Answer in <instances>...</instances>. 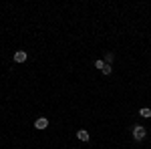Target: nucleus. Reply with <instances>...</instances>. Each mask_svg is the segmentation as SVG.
Listing matches in <instances>:
<instances>
[{"label":"nucleus","mask_w":151,"mask_h":149,"mask_svg":"<svg viewBox=\"0 0 151 149\" xmlns=\"http://www.w3.org/2000/svg\"><path fill=\"white\" fill-rule=\"evenodd\" d=\"M131 133H133V139H135V141H143V139L147 137V129L143 125H135L131 129Z\"/></svg>","instance_id":"1"},{"label":"nucleus","mask_w":151,"mask_h":149,"mask_svg":"<svg viewBox=\"0 0 151 149\" xmlns=\"http://www.w3.org/2000/svg\"><path fill=\"white\" fill-rule=\"evenodd\" d=\"M48 127V119L47 117H38L35 121V129H47Z\"/></svg>","instance_id":"2"},{"label":"nucleus","mask_w":151,"mask_h":149,"mask_svg":"<svg viewBox=\"0 0 151 149\" xmlns=\"http://www.w3.org/2000/svg\"><path fill=\"white\" fill-rule=\"evenodd\" d=\"M26 58H28L26 50H16V53H14V63H24Z\"/></svg>","instance_id":"3"},{"label":"nucleus","mask_w":151,"mask_h":149,"mask_svg":"<svg viewBox=\"0 0 151 149\" xmlns=\"http://www.w3.org/2000/svg\"><path fill=\"white\" fill-rule=\"evenodd\" d=\"M77 137L81 139V141H89V131H85V129H79V131H77Z\"/></svg>","instance_id":"4"},{"label":"nucleus","mask_w":151,"mask_h":149,"mask_svg":"<svg viewBox=\"0 0 151 149\" xmlns=\"http://www.w3.org/2000/svg\"><path fill=\"white\" fill-rule=\"evenodd\" d=\"M139 115L143 117V119H149V117H151V109H149V107H143V109L139 111Z\"/></svg>","instance_id":"5"},{"label":"nucleus","mask_w":151,"mask_h":149,"mask_svg":"<svg viewBox=\"0 0 151 149\" xmlns=\"http://www.w3.org/2000/svg\"><path fill=\"white\" fill-rule=\"evenodd\" d=\"M111 71H113V69H111V65H107V63H105L103 69H101V73H103V75H111Z\"/></svg>","instance_id":"6"},{"label":"nucleus","mask_w":151,"mask_h":149,"mask_svg":"<svg viewBox=\"0 0 151 149\" xmlns=\"http://www.w3.org/2000/svg\"><path fill=\"white\" fill-rule=\"evenodd\" d=\"M113 58H115V55H113V53H107V57H105V63H107V65H111V63H113Z\"/></svg>","instance_id":"7"},{"label":"nucleus","mask_w":151,"mask_h":149,"mask_svg":"<svg viewBox=\"0 0 151 149\" xmlns=\"http://www.w3.org/2000/svg\"><path fill=\"white\" fill-rule=\"evenodd\" d=\"M103 65H105V60H95V67H97L99 71L103 69Z\"/></svg>","instance_id":"8"}]
</instances>
